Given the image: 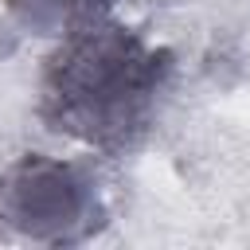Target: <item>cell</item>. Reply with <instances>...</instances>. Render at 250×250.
Returning <instances> with one entry per match:
<instances>
[{"instance_id": "obj_1", "label": "cell", "mask_w": 250, "mask_h": 250, "mask_svg": "<svg viewBox=\"0 0 250 250\" xmlns=\"http://www.w3.org/2000/svg\"><path fill=\"white\" fill-rule=\"evenodd\" d=\"M176 55L109 16L59 39L39 74V121L98 152L137 148L172 82Z\"/></svg>"}, {"instance_id": "obj_2", "label": "cell", "mask_w": 250, "mask_h": 250, "mask_svg": "<svg viewBox=\"0 0 250 250\" xmlns=\"http://www.w3.org/2000/svg\"><path fill=\"white\" fill-rule=\"evenodd\" d=\"M109 223L98 176L62 156L23 152L0 168V227L43 246H78Z\"/></svg>"}, {"instance_id": "obj_3", "label": "cell", "mask_w": 250, "mask_h": 250, "mask_svg": "<svg viewBox=\"0 0 250 250\" xmlns=\"http://www.w3.org/2000/svg\"><path fill=\"white\" fill-rule=\"evenodd\" d=\"M113 4L117 0H4V12L23 35L62 39L78 27L105 20Z\"/></svg>"}]
</instances>
